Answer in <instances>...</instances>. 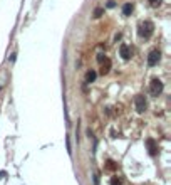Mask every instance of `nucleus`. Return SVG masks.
Wrapping results in <instances>:
<instances>
[{
  "label": "nucleus",
  "mask_w": 171,
  "mask_h": 185,
  "mask_svg": "<svg viewBox=\"0 0 171 185\" xmlns=\"http://www.w3.org/2000/svg\"><path fill=\"white\" fill-rule=\"evenodd\" d=\"M153 31H154L153 22H151V20H144V22H141V24H139L138 34H139V37H143V39H149V37L153 36Z\"/></svg>",
  "instance_id": "f257e3e1"
},
{
  "label": "nucleus",
  "mask_w": 171,
  "mask_h": 185,
  "mask_svg": "<svg viewBox=\"0 0 171 185\" xmlns=\"http://www.w3.org/2000/svg\"><path fill=\"white\" fill-rule=\"evenodd\" d=\"M149 91L153 96H159L161 92H163V82L159 79H153L151 81V86H149Z\"/></svg>",
  "instance_id": "f03ea898"
},
{
  "label": "nucleus",
  "mask_w": 171,
  "mask_h": 185,
  "mask_svg": "<svg viewBox=\"0 0 171 185\" xmlns=\"http://www.w3.org/2000/svg\"><path fill=\"white\" fill-rule=\"evenodd\" d=\"M159 59H161V52L158 51V49H154V51H151L149 56H148V64L153 67V66H156V64L159 62Z\"/></svg>",
  "instance_id": "7ed1b4c3"
},
{
  "label": "nucleus",
  "mask_w": 171,
  "mask_h": 185,
  "mask_svg": "<svg viewBox=\"0 0 171 185\" xmlns=\"http://www.w3.org/2000/svg\"><path fill=\"white\" fill-rule=\"evenodd\" d=\"M134 104H136V109H138V113H143V111L146 109V106H148V104H146V98L143 96V94H138V96H136Z\"/></svg>",
  "instance_id": "20e7f679"
},
{
  "label": "nucleus",
  "mask_w": 171,
  "mask_h": 185,
  "mask_svg": "<svg viewBox=\"0 0 171 185\" xmlns=\"http://www.w3.org/2000/svg\"><path fill=\"white\" fill-rule=\"evenodd\" d=\"M119 54H121V57L123 59H131V56H133V51H131V47L128 46V44H121V47H119Z\"/></svg>",
  "instance_id": "39448f33"
},
{
  "label": "nucleus",
  "mask_w": 171,
  "mask_h": 185,
  "mask_svg": "<svg viewBox=\"0 0 171 185\" xmlns=\"http://www.w3.org/2000/svg\"><path fill=\"white\" fill-rule=\"evenodd\" d=\"M146 145H148V150H149V155H153V157H154V155L158 153V146H156L154 140L148 138V140H146Z\"/></svg>",
  "instance_id": "423d86ee"
},
{
  "label": "nucleus",
  "mask_w": 171,
  "mask_h": 185,
  "mask_svg": "<svg viewBox=\"0 0 171 185\" xmlns=\"http://www.w3.org/2000/svg\"><path fill=\"white\" fill-rule=\"evenodd\" d=\"M101 64V74H108L109 69H111V61H109L108 57H104L102 62H99Z\"/></svg>",
  "instance_id": "0eeeda50"
},
{
  "label": "nucleus",
  "mask_w": 171,
  "mask_h": 185,
  "mask_svg": "<svg viewBox=\"0 0 171 185\" xmlns=\"http://www.w3.org/2000/svg\"><path fill=\"white\" fill-rule=\"evenodd\" d=\"M131 12H133V4L131 2H128V4H124V7H123V15H131Z\"/></svg>",
  "instance_id": "6e6552de"
},
{
  "label": "nucleus",
  "mask_w": 171,
  "mask_h": 185,
  "mask_svg": "<svg viewBox=\"0 0 171 185\" xmlns=\"http://www.w3.org/2000/svg\"><path fill=\"white\" fill-rule=\"evenodd\" d=\"M96 71H87V74H86V82L87 84H91V82H94V79H96Z\"/></svg>",
  "instance_id": "1a4fd4ad"
},
{
  "label": "nucleus",
  "mask_w": 171,
  "mask_h": 185,
  "mask_svg": "<svg viewBox=\"0 0 171 185\" xmlns=\"http://www.w3.org/2000/svg\"><path fill=\"white\" fill-rule=\"evenodd\" d=\"M111 185H123V180H121L118 175H114L113 178H111Z\"/></svg>",
  "instance_id": "9d476101"
},
{
  "label": "nucleus",
  "mask_w": 171,
  "mask_h": 185,
  "mask_svg": "<svg viewBox=\"0 0 171 185\" xmlns=\"http://www.w3.org/2000/svg\"><path fill=\"white\" fill-rule=\"evenodd\" d=\"M106 168H108V170H116V168H118V165L114 163L113 160H109V162H108V165H106Z\"/></svg>",
  "instance_id": "9b49d317"
},
{
  "label": "nucleus",
  "mask_w": 171,
  "mask_h": 185,
  "mask_svg": "<svg viewBox=\"0 0 171 185\" xmlns=\"http://www.w3.org/2000/svg\"><path fill=\"white\" fill-rule=\"evenodd\" d=\"M102 14H104V9H101V7H97V9L94 10V17H96V19H97V17H101Z\"/></svg>",
  "instance_id": "f8f14e48"
},
{
  "label": "nucleus",
  "mask_w": 171,
  "mask_h": 185,
  "mask_svg": "<svg viewBox=\"0 0 171 185\" xmlns=\"http://www.w3.org/2000/svg\"><path fill=\"white\" fill-rule=\"evenodd\" d=\"M148 2H149L151 7H158V5H161V2H163V0H148Z\"/></svg>",
  "instance_id": "ddd939ff"
},
{
  "label": "nucleus",
  "mask_w": 171,
  "mask_h": 185,
  "mask_svg": "<svg viewBox=\"0 0 171 185\" xmlns=\"http://www.w3.org/2000/svg\"><path fill=\"white\" fill-rule=\"evenodd\" d=\"M104 57H106L104 54H99V56H97V62H102V61H104Z\"/></svg>",
  "instance_id": "4468645a"
},
{
  "label": "nucleus",
  "mask_w": 171,
  "mask_h": 185,
  "mask_svg": "<svg viewBox=\"0 0 171 185\" xmlns=\"http://www.w3.org/2000/svg\"><path fill=\"white\" fill-rule=\"evenodd\" d=\"M114 5H116V4H114V0H109V2H108V7H109V9H113Z\"/></svg>",
  "instance_id": "2eb2a0df"
},
{
  "label": "nucleus",
  "mask_w": 171,
  "mask_h": 185,
  "mask_svg": "<svg viewBox=\"0 0 171 185\" xmlns=\"http://www.w3.org/2000/svg\"><path fill=\"white\" fill-rule=\"evenodd\" d=\"M94 184L99 185V175H94Z\"/></svg>",
  "instance_id": "dca6fc26"
},
{
  "label": "nucleus",
  "mask_w": 171,
  "mask_h": 185,
  "mask_svg": "<svg viewBox=\"0 0 171 185\" xmlns=\"http://www.w3.org/2000/svg\"><path fill=\"white\" fill-rule=\"evenodd\" d=\"M4 175H5V172H0V178H4Z\"/></svg>",
  "instance_id": "f3484780"
}]
</instances>
